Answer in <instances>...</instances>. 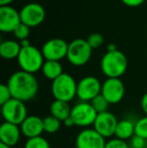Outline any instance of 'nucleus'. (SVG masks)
Masks as SVG:
<instances>
[{
	"label": "nucleus",
	"instance_id": "0eeeda50",
	"mask_svg": "<svg viewBox=\"0 0 147 148\" xmlns=\"http://www.w3.org/2000/svg\"><path fill=\"white\" fill-rule=\"evenodd\" d=\"M1 114L4 122L12 123L18 126H20L28 116L25 103L13 98L1 105Z\"/></svg>",
	"mask_w": 147,
	"mask_h": 148
},
{
	"label": "nucleus",
	"instance_id": "473e14b6",
	"mask_svg": "<svg viewBox=\"0 0 147 148\" xmlns=\"http://www.w3.org/2000/svg\"><path fill=\"white\" fill-rule=\"evenodd\" d=\"M14 0H0V5L1 6H8L10 3H12Z\"/></svg>",
	"mask_w": 147,
	"mask_h": 148
},
{
	"label": "nucleus",
	"instance_id": "7ed1b4c3",
	"mask_svg": "<svg viewBox=\"0 0 147 148\" xmlns=\"http://www.w3.org/2000/svg\"><path fill=\"white\" fill-rule=\"evenodd\" d=\"M78 83L70 74L64 73L51 83V94L55 100L68 102L73 101L77 97Z\"/></svg>",
	"mask_w": 147,
	"mask_h": 148
},
{
	"label": "nucleus",
	"instance_id": "9b49d317",
	"mask_svg": "<svg viewBox=\"0 0 147 148\" xmlns=\"http://www.w3.org/2000/svg\"><path fill=\"white\" fill-rule=\"evenodd\" d=\"M19 12L21 22L28 27L40 25L45 18V10L43 6L34 2L24 5Z\"/></svg>",
	"mask_w": 147,
	"mask_h": 148
},
{
	"label": "nucleus",
	"instance_id": "7c9ffc66",
	"mask_svg": "<svg viewBox=\"0 0 147 148\" xmlns=\"http://www.w3.org/2000/svg\"><path fill=\"white\" fill-rule=\"evenodd\" d=\"M140 107H141V110L143 111V113L147 116V92L142 96L141 101H140Z\"/></svg>",
	"mask_w": 147,
	"mask_h": 148
},
{
	"label": "nucleus",
	"instance_id": "393cba45",
	"mask_svg": "<svg viewBox=\"0 0 147 148\" xmlns=\"http://www.w3.org/2000/svg\"><path fill=\"white\" fill-rule=\"evenodd\" d=\"M87 41L90 45V47H92V49H96L103 45V43H104V37H103V35L101 33L94 32L89 35L88 38H87Z\"/></svg>",
	"mask_w": 147,
	"mask_h": 148
},
{
	"label": "nucleus",
	"instance_id": "6ab92c4d",
	"mask_svg": "<svg viewBox=\"0 0 147 148\" xmlns=\"http://www.w3.org/2000/svg\"><path fill=\"white\" fill-rule=\"evenodd\" d=\"M20 51L21 45L16 40H4L0 45V56L4 60L17 59Z\"/></svg>",
	"mask_w": 147,
	"mask_h": 148
},
{
	"label": "nucleus",
	"instance_id": "b1692460",
	"mask_svg": "<svg viewBox=\"0 0 147 148\" xmlns=\"http://www.w3.org/2000/svg\"><path fill=\"white\" fill-rule=\"evenodd\" d=\"M135 135L147 140V116H143L135 122Z\"/></svg>",
	"mask_w": 147,
	"mask_h": 148
},
{
	"label": "nucleus",
	"instance_id": "4468645a",
	"mask_svg": "<svg viewBox=\"0 0 147 148\" xmlns=\"http://www.w3.org/2000/svg\"><path fill=\"white\" fill-rule=\"evenodd\" d=\"M21 23L20 12L12 6L0 7V30L2 32H12Z\"/></svg>",
	"mask_w": 147,
	"mask_h": 148
},
{
	"label": "nucleus",
	"instance_id": "4be33fe9",
	"mask_svg": "<svg viewBox=\"0 0 147 148\" xmlns=\"http://www.w3.org/2000/svg\"><path fill=\"white\" fill-rule=\"evenodd\" d=\"M90 103L92 104V106L94 107V109L96 110V112L98 114L103 113V112H107L109 105H110V103L101 94L99 96H97L95 99H93Z\"/></svg>",
	"mask_w": 147,
	"mask_h": 148
},
{
	"label": "nucleus",
	"instance_id": "39448f33",
	"mask_svg": "<svg viewBox=\"0 0 147 148\" xmlns=\"http://www.w3.org/2000/svg\"><path fill=\"white\" fill-rule=\"evenodd\" d=\"M92 47L87 39L77 38L69 43L67 59L75 66H82L88 64L92 57Z\"/></svg>",
	"mask_w": 147,
	"mask_h": 148
},
{
	"label": "nucleus",
	"instance_id": "dca6fc26",
	"mask_svg": "<svg viewBox=\"0 0 147 148\" xmlns=\"http://www.w3.org/2000/svg\"><path fill=\"white\" fill-rule=\"evenodd\" d=\"M21 135L20 126L18 125L3 122L0 126V141L10 147H15L18 144Z\"/></svg>",
	"mask_w": 147,
	"mask_h": 148
},
{
	"label": "nucleus",
	"instance_id": "423d86ee",
	"mask_svg": "<svg viewBox=\"0 0 147 148\" xmlns=\"http://www.w3.org/2000/svg\"><path fill=\"white\" fill-rule=\"evenodd\" d=\"M98 113L90 102L80 101L72 107L71 118L73 119L75 126L82 128H90L95 123Z\"/></svg>",
	"mask_w": 147,
	"mask_h": 148
},
{
	"label": "nucleus",
	"instance_id": "f3484780",
	"mask_svg": "<svg viewBox=\"0 0 147 148\" xmlns=\"http://www.w3.org/2000/svg\"><path fill=\"white\" fill-rule=\"evenodd\" d=\"M135 135V122L131 119H122L118 121L115 137L124 141H129Z\"/></svg>",
	"mask_w": 147,
	"mask_h": 148
},
{
	"label": "nucleus",
	"instance_id": "6e6552de",
	"mask_svg": "<svg viewBox=\"0 0 147 148\" xmlns=\"http://www.w3.org/2000/svg\"><path fill=\"white\" fill-rule=\"evenodd\" d=\"M102 83L94 76H87L81 79L77 87V97L82 102H91L101 94Z\"/></svg>",
	"mask_w": 147,
	"mask_h": 148
},
{
	"label": "nucleus",
	"instance_id": "a211bd4d",
	"mask_svg": "<svg viewBox=\"0 0 147 148\" xmlns=\"http://www.w3.org/2000/svg\"><path fill=\"white\" fill-rule=\"evenodd\" d=\"M49 112L51 115L59 119L61 122H64L66 119L71 117L72 107L68 102L59 101V100H55L51 104L49 107Z\"/></svg>",
	"mask_w": 147,
	"mask_h": 148
},
{
	"label": "nucleus",
	"instance_id": "9d476101",
	"mask_svg": "<svg viewBox=\"0 0 147 148\" xmlns=\"http://www.w3.org/2000/svg\"><path fill=\"white\" fill-rule=\"evenodd\" d=\"M69 43L63 38H51L47 40L41 47V53L45 60H55L59 62L61 60L67 58Z\"/></svg>",
	"mask_w": 147,
	"mask_h": 148
},
{
	"label": "nucleus",
	"instance_id": "20e7f679",
	"mask_svg": "<svg viewBox=\"0 0 147 148\" xmlns=\"http://www.w3.org/2000/svg\"><path fill=\"white\" fill-rule=\"evenodd\" d=\"M17 62L21 71L34 75L38 71H41L45 60L41 51H39L36 47L29 45L21 47Z\"/></svg>",
	"mask_w": 147,
	"mask_h": 148
},
{
	"label": "nucleus",
	"instance_id": "cd10ccee",
	"mask_svg": "<svg viewBox=\"0 0 147 148\" xmlns=\"http://www.w3.org/2000/svg\"><path fill=\"white\" fill-rule=\"evenodd\" d=\"M12 99L11 92L8 88L7 84H2L0 86V105H3L6 102Z\"/></svg>",
	"mask_w": 147,
	"mask_h": 148
},
{
	"label": "nucleus",
	"instance_id": "e433bc0d",
	"mask_svg": "<svg viewBox=\"0 0 147 148\" xmlns=\"http://www.w3.org/2000/svg\"><path fill=\"white\" fill-rule=\"evenodd\" d=\"M11 148H20V147H17V146H15V147H11Z\"/></svg>",
	"mask_w": 147,
	"mask_h": 148
},
{
	"label": "nucleus",
	"instance_id": "f03ea898",
	"mask_svg": "<svg viewBox=\"0 0 147 148\" xmlns=\"http://www.w3.org/2000/svg\"><path fill=\"white\" fill-rule=\"evenodd\" d=\"M102 73L107 78L120 79L128 68V60L120 51H107L102 57L100 64Z\"/></svg>",
	"mask_w": 147,
	"mask_h": 148
},
{
	"label": "nucleus",
	"instance_id": "1a4fd4ad",
	"mask_svg": "<svg viewBox=\"0 0 147 148\" xmlns=\"http://www.w3.org/2000/svg\"><path fill=\"white\" fill-rule=\"evenodd\" d=\"M101 95L110 103V105L119 104L125 96V86L121 79L107 78L102 83Z\"/></svg>",
	"mask_w": 147,
	"mask_h": 148
},
{
	"label": "nucleus",
	"instance_id": "bb28decb",
	"mask_svg": "<svg viewBox=\"0 0 147 148\" xmlns=\"http://www.w3.org/2000/svg\"><path fill=\"white\" fill-rule=\"evenodd\" d=\"M105 148H130L129 143L127 141L121 140L118 138H110L109 140H107Z\"/></svg>",
	"mask_w": 147,
	"mask_h": 148
},
{
	"label": "nucleus",
	"instance_id": "f257e3e1",
	"mask_svg": "<svg viewBox=\"0 0 147 148\" xmlns=\"http://www.w3.org/2000/svg\"><path fill=\"white\" fill-rule=\"evenodd\" d=\"M7 86L11 92L12 98L24 103L34 99L39 90L38 82L34 75L21 70L9 77Z\"/></svg>",
	"mask_w": 147,
	"mask_h": 148
},
{
	"label": "nucleus",
	"instance_id": "412c9836",
	"mask_svg": "<svg viewBox=\"0 0 147 148\" xmlns=\"http://www.w3.org/2000/svg\"><path fill=\"white\" fill-rule=\"evenodd\" d=\"M62 122L53 116L49 115L43 118V130L47 134H53L57 133L61 128Z\"/></svg>",
	"mask_w": 147,
	"mask_h": 148
},
{
	"label": "nucleus",
	"instance_id": "a878e982",
	"mask_svg": "<svg viewBox=\"0 0 147 148\" xmlns=\"http://www.w3.org/2000/svg\"><path fill=\"white\" fill-rule=\"evenodd\" d=\"M29 28L30 27H28L27 25H25V24L21 22V23L16 27V29L13 31L14 36L17 39H19L20 41L24 40V39H28V36H29V33H30Z\"/></svg>",
	"mask_w": 147,
	"mask_h": 148
},
{
	"label": "nucleus",
	"instance_id": "2eb2a0df",
	"mask_svg": "<svg viewBox=\"0 0 147 148\" xmlns=\"http://www.w3.org/2000/svg\"><path fill=\"white\" fill-rule=\"evenodd\" d=\"M20 130L22 135L27 139L41 136V134L44 132L43 119L37 115H28L20 124Z\"/></svg>",
	"mask_w": 147,
	"mask_h": 148
},
{
	"label": "nucleus",
	"instance_id": "aec40b11",
	"mask_svg": "<svg viewBox=\"0 0 147 148\" xmlns=\"http://www.w3.org/2000/svg\"><path fill=\"white\" fill-rule=\"evenodd\" d=\"M41 72L47 80L51 81H55L61 75L64 74L61 62H55V60H45L41 69Z\"/></svg>",
	"mask_w": 147,
	"mask_h": 148
},
{
	"label": "nucleus",
	"instance_id": "2f4dec72",
	"mask_svg": "<svg viewBox=\"0 0 147 148\" xmlns=\"http://www.w3.org/2000/svg\"><path fill=\"white\" fill-rule=\"evenodd\" d=\"M63 123L65 124L66 127H73V126H75V123H74L73 119H72L71 117H69L68 119H66V120L64 121Z\"/></svg>",
	"mask_w": 147,
	"mask_h": 148
},
{
	"label": "nucleus",
	"instance_id": "72a5a7b5",
	"mask_svg": "<svg viewBox=\"0 0 147 148\" xmlns=\"http://www.w3.org/2000/svg\"><path fill=\"white\" fill-rule=\"evenodd\" d=\"M20 45H21V47H29V45H30L28 39H24V40L20 41Z\"/></svg>",
	"mask_w": 147,
	"mask_h": 148
},
{
	"label": "nucleus",
	"instance_id": "f704fd0d",
	"mask_svg": "<svg viewBox=\"0 0 147 148\" xmlns=\"http://www.w3.org/2000/svg\"><path fill=\"white\" fill-rule=\"evenodd\" d=\"M117 51V47H116L115 45H113V43H110V45H108L107 51Z\"/></svg>",
	"mask_w": 147,
	"mask_h": 148
},
{
	"label": "nucleus",
	"instance_id": "c9c22d12",
	"mask_svg": "<svg viewBox=\"0 0 147 148\" xmlns=\"http://www.w3.org/2000/svg\"><path fill=\"white\" fill-rule=\"evenodd\" d=\"M0 148H11V147L8 146V145H6V144H4V143L0 142Z\"/></svg>",
	"mask_w": 147,
	"mask_h": 148
},
{
	"label": "nucleus",
	"instance_id": "c756f323",
	"mask_svg": "<svg viewBox=\"0 0 147 148\" xmlns=\"http://www.w3.org/2000/svg\"><path fill=\"white\" fill-rule=\"evenodd\" d=\"M123 4L129 7H138L145 2V0H121Z\"/></svg>",
	"mask_w": 147,
	"mask_h": 148
},
{
	"label": "nucleus",
	"instance_id": "5701e85b",
	"mask_svg": "<svg viewBox=\"0 0 147 148\" xmlns=\"http://www.w3.org/2000/svg\"><path fill=\"white\" fill-rule=\"evenodd\" d=\"M24 148H51L49 142L42 136L27 139L24 144Z\"/></svg>",
	"mask_w": 147,
	"mask_h": 148
},
{
	"label": "nucleus",
	"instance_id": "c85d7f7f",
	"mask_svg": "<svg viewBox=\"0 0 147 148\" xmlns=\"http://www.w3.org/2000/svg\"><path fill=\"white\" fill-rule=\"evenodd\" d=\"M128 143L130 148H147V140L137 135H134Z\"/></svg>",
	"mask_w": 147,
	"mask_h": 148
},
{
	"label": "nucleus",
	"instance_id": "f8f14e48",
	"mask_svg": "<svg viewBox=\"0 0 147 148\" xmlns=\"http://www.w3.org/2000/svg\"><path fill=\"white\" fill-rule=\"evenodd\" d=\"M118 119L113 113L107 111L97 115L93 128L100 135H102L105 139L112 138L115 136L116 127L118 124Z\"/></svg>",
	"mask_w": 147,
	"mask_h": 148
},
{
	"label": "nucleus",
	"instance_id": "ddd939ff",
	"mask_svg": "<svg viewBox=\"0 0 147 148\" xmlns=\"http://www.w3.org/2000/svg\"><path fill=\"white\" fill-rule=\"evenodd\" d=\"M106 139L94 128H86L76 137V148H105Z\"/></svg>",
	"mask_w": 147,
	"mask_h": 148
}]
</instances>
